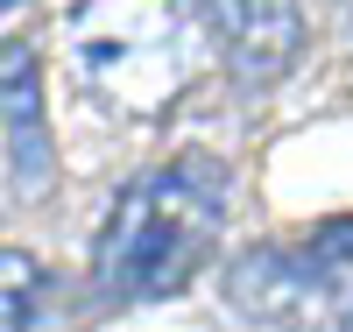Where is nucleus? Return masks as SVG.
Wrapping results in <instances>:
<instances>
[{"instance_id": "1", "label": "nucleus", "mask_w": 353, "mask_h": 332, "mask_svg": "<svg viewBox=\"0 0 353 332\" xmlns=\"http://www.w3.org/2000/svg\"><path fill=\"white\" fill-rule=\"evenodd\" d=\"M57 43L71 85L121 120H163L212 64L191 0H64Z\"/></svg>"}, {"instance_id": "2", "label": "nucleus", "mask_w": 353, "mask_h": 332, "mask_svg": "<svg viewBox=\"0 0 353 332\" xmlns=\"http://www.w3.org/2000/svg\"><path fill=\"white\" fill-rule=\"evenodd\" d=\"M219 226H226V177L212 163H163V170H141L134 184L113 198V213L99 226V290L106 297H176L219 248Z\"/></svg>"}, {"instance_id": "3", "label": "nucleus", "mask_w": 353, "mask_h": 332, "mask_svg": "<svg viewBox=\"0 0 353 332\" xmlns=\"http://www.w3.org/2000/svg\"><path fill=\"white\" fill-rule=\"evenodd\" d=\"M346 262L353 219L304 248H248L226 262V304L248 332H346Z\"/></svg>"}, {"instance_id": "4", "label": "nucleus", "mask_w": 353, "mask_h": 332, "mask_svg": "<svg viewBox=\"0 0 353 332\" xmlns=\"http://www.w3.org/2000/svg\"><path fill=\"white\" fill-rule=\"evenodd\" d=\"M212 43L233 57L241 78H276L304 50V8L297 0H191Z\"/></svg>"}, {"instance_id": "5", "label": "nucleus", "mask_w": 353, "mask_h": 332, "mask_svg": "<svg viewBox=\"0 0 353 332\" xmlns=\"http://www.w3.org/2000/svg\"><path fill=\"white\" fill-rule=\"evenodd\" d=\"M0 128H8L14 184L36 191L50 177V128H43V85H36L28 43H0Z\"/></svg>"}, {"instance_id": "6", "label": "nucleus", "mask_w": 353, "mask_h": 332, "mask_svg": "<svg viewBox=\"0 0 353 332\" xmlns=\"http://www.w3.org/2000/svg\"><path fill=\"white\" fill-rule=\"evenodd\" d=\"M43 297H50V276L36 262L28 255H0V332H36Z\"/></svg>"}, {"instance_id": "7", "label": "nucleus", "mask_w": 353, "mask_h": 332, "mask_svg": "<svg viewBox=\"0 0 353 332\" xmlns=\"http://www.w3.org/2000/svg\"><path fill=\"white\" fill-rule=\"evenodd\" d=\"M346 332H353V262H346Z\"/></svg>"}, {"instance_id": "8", "label": "nucleus", "mask_w": 353, "mask_h": 332, "mask_svg": "<svg viewBox=\"0 0 353 332\" xmlns=\"http://www.w3.org/2000/svg\"><path fill=\"white\" fill-rule=\"evenodd\" d=\"M0 8H14V0H0Z\"/></svg>"}]
</instances>
